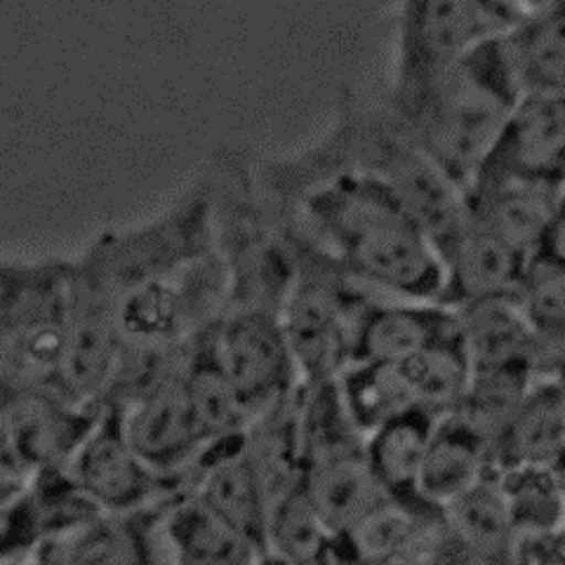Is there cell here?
I'll list each match as a JSON object with an SVG mask.
<instances>
[{
  "instance_id": "cell-1",
  "label": "cell",
  "mask_w": 565,
  "mask_h": 565,
  "mask_svg": "<svg viewBox=\"0 0 565 565\" xmlns=\"http://www.w3.org/2000/svg\"><path fill=\"white\" fill-rule=\"evenodd\" d=\"M290 232L382 295L438 299L440 259L429 234L392 193L347 168L292 156L257 166Z\"/></svg>"
},
{
  "instance_id": "cell-2",
  "label": "cell",
  "mask_w": 565,
  "mask_h": 565,
  "mask_svg": "<svg viewBox=\"0 0 565 565\" xmlns=\"http://www.w3.org/2000/svg\"><path fill=\"white\" fill-rule=\"evenodd\" d=\"M521 95L498 35L427 78L388 87L384 102L415 145L465 191Z\"/></svg>"
},
{
  "instance_id": "cell-3",
  "label": "cell",
  "mask_w": 565,
  "mask_h": 565,
  "mask_svg": "<svg viewBox=\"0 0 565 565\" xmlns=\"http://www.w3.org/2000/svg\"><path fill=\"white\" fill-rule=\"evenodd\" d=\"M292 158L307 168H347L373 180L436 247L465 220V191L415 145L384 99L349 93L330 130Z\"/></svg>"
},
{
  "instance_id": "cell-4",
  "label": "cell",
  "mask_w": 565,
  "mask_h": 565,
  "mask_svg": "<svg viewBox=\"0 0 565 565\" xmlns=\"http://www.w3.org/2000/svg\"><path fill=\"white\" fill-rule=\"evenodd\" d=\"M212 245L224 264L226 307L282 309L297 274V245L250 158L224 151L203 174Z\"/></svg>"
},
{
  "instance_id": "cell-5",
  "label": "cell",
  "mask_w": 565,
  "mask_h": 565,
  "mask_svg": "<svg viewBox=\"0 0 565 565\" xmlns=\"http://www.w3.org/2000/svg\"><path fill=\"white\" fill-rule=\"evenodd\" d=\"M292 238L297 245V274L282 302L280 321L288 334L299 380H334L353 361L361 316L370 299L380 292L347 274L295 234Z\"/></svg>"
},
{
  "instance_id": "cell-6",
  "label": "cell",
  "mask_w": 565,
  "mask_h": 565,
  "mask_svg": "<svg viewBox=\"0 0 565 565\" xmlns=\"http://www.w3.org/2000/svg\"><path fill=\"white\" fill-rule=\"evenodd\" d=\"M71 302V259L0 257V377L57 388Z\"/></svg>"
},
{
  "instance_id": "cell-7",
  "label": "cell",
  "mask_w": 565,
  "mask_h": 565,
  "mask_svg": "<svg viewBox=\"0 0 565 565\" xmlns=\"http://www.w3.org/2000/svg\"><path fill=\"white\" fill-rule=\"evenodd\" d=\"M226 299V271L212 245L199 257L116 297L122 349H180L217 321Z\"/></svg>"
},
{
  "instance_id": "cell-8",
  "label": "cell",
  "mask_w": 565,
  "mask_h": 565,
  "mask_svg": "<svg viewBox=\"0 0 565 565\" xmlns=\"http://www.w3.org/2000/svg\"><path fill=\"white\" fill-rule=\"evenodd\" d=\"M210 247V196L201 177L163 215L122 232L104 234L78 259L116 299L139 282L199 257Z\"/></svg>"
},
{
  "instance_id": "cell-9",
  "label": "cell",
  "mask_w": 565,
  "mask_h": 565,
  "mask_svg": "<svg viewBox=\"0 0 565 565\" xmlns=\"http://www.w3.org/2000/svg\"><path fill=\"white\" fill-rule=\"evenodd\" d=\"M210 344L250 419L302 382L278 311L226 307L210 326Z\"/></svg>"
},
{
  "instance_id": "cell-10",
  "label": "cell",
  "mask_w": 565,
  "mask_h": 565,
  "mask_svg": "<svg viewBox=\"0 0 565 565\" xmlns=\"http://www.w3.org/2000/svg\"><path fill=\"white\" fill-rule=\"evenodd\" d=\"M184 356L166 375L139 388L130 398L114 403L118 405L137 452L156 473H161L177 488L186 486L193 465L212 440H217L205 429L196 403L189 394Z\"/></svg>"
},
{
  "instance_id": "cell-11",
  "label": "cell",
  "mask_w": 565,
  "mask_h": 565,
  "mask_svg": "<svg viewBox=\"0 0 565 565\" xmlns=\"http://www.w3.org/2000/svg\"><path fill=\"white\" fill-rule=\"evenodd\" d=\"M507 29L486 0H401L394 81L388 87L427 78Z\"/></svg>"
},
{
  "instance_id": "cell-12",
  "label": "cell",
  "mask_w": 565,
  "mask_h": 565,
  "mask_svg": "<svg viewBox=\"0 0 565 565\" xmlns=\"http://www.w3.org/2000/svg\"><path fill=\"white\" fill-rule=\"evenodd\" d=\"M122 356L116 299L81 259H71L68 326L57 388L90 408H99Z\"/></svg>"
},
{
  "instance_id": "cell-13",
  "label": "cell",
  "mask_w": 565,
  "mask_h": 565,
  "mask_svg": "<svg viewBox=\"0 0 565 565\" xmlns=\"http://www.w3.org/2000/svg\"><path fill=\"white\" fill-rule=\"evenodd\" d=\"M66 469L90 502L109 514H130L177 490L137 452L114 403L99 405L90 431L81 440Z\"/></svg>"
},
{
  "instance_id": "cell-14",
  "label": "cell",
  "mask_w": 565,
  "mask_h": 565,
  "mask_svg": "<svg viewBox=\"0 0 565 565\" xmlns=\"http://www.w3.org/2000/svg\"><path fill=\"white\" fill-rule=\"evenodd\" d=\"M0 411L8 424L12 455L29 476L66 467L99 408L68 398L50 384L0 377Z\"/></svg>"
},
{
  "instance_id": "cell-15",
  "label": "cell",
  "mask_w": 565,
  "mask_h": 565,
  "mask_svg": "<svg viewBox=\"0 0 565 565\" xmlns=\"http://www.w3.org/2000/svg\"><path fill=\"white\" fill-rule=\"evenodd\" d=\"M473 180L565 191V95L523 93Z\"/></svg>"
},
{
  "instance_id": "cell-16",
  "label": "cell",
  "mask_w": 565,
  "mask_h": 565,
  "mask_svg": "<svg viewBox=\"0 0 565 565\" xmlns=\"http://www.w3.org/2000/svg\"><path fill=\"white\" fill-rule=\"evenodd\" d=\"M147 563H255L259 552L199 494L177 488L139 509Z\"/></svg>"
},
{
  "instance_id": "cell-17",
  "label": "cell",
  "mask_w": 565,
  "mask_h": 565,
  "mask_svg": "<svg viewBox=\"0 0 565 565\" xmlns=\"http://www.w3.org/2000/svg\"><path fill=\"white\" fill-rule=\"evenodd\" d=\"M452 563L444 507L424 498L382 502L349 533L338 535L334 563Z\"/></svg>"
},
{
  "instance_id": "cell-18",
  "label": "cell",
  "mask_w": 565,
  "mask_h": 565,
  "mask_svg": "<svg viewBox=\"0 0 565 565\" xmlns=\"http://www.w3.org/2000/svg\"><path fill=\"white\" fill-rule=\"evenodd\" d=\"M99 511L66 467L33 471L0 511V561H35L47 542Z\"/></svg>"
},
{
  "instance_id": "cell-19",
  "label": "cell",
  "mask_w": 565,
  "mask_h": 565,
  "mask_svg": "<svg viewBox=\"0 0 565 565\" xmlns=\"http://www.w3.org/2000/svg\"><path fill=\"white\" fill-rule=\"evenodd\" d=\"M436 250L440 259L438 302L452 309L483 299H516L533 259L467 215Z\"/></svg>"
},
{
  "instance_id": "cell-20",
  "label": "cell",
  "mask_w": 565,
  "mask_h": 565,
  "mask_svg": "<svg viewBox=\"0 0 565 565\" xmlns=\"http://www.w3.org/2000/svg\"><path fill=\"white\" fill-rule=\"evenodd\" d=\"M184 488L250 542L264 561L269 498L245 450L243 431L212 440L189 471Z\"/></svg>"
},
{
  "instance_id": "cell-21",
  "label": "cell",
  "mask_w": 565,
  "mask_h": 565,
  "mask_svg": "<svg viewBox=\"0 0 565 565\" xmlns=\"http://www.w3.org/2000/svg\"><path fill=\"white\" fill-rule=\"evenodd\" d=\"M457 313L438 299L375 295L356 332L353 359L401 363L417 351L457 338Z\"/></svg>"
},
{
  "instance_id": "cell-22",
  "label": "cell",
  "mask_w": 565,
  "mask_h": 565,
  "mask_svg": "<svg viewBox=\"0 0 565 565\" xmlns=\"http://www.w3.org/2000/svg\"><path fill=\"white\" fill-rule=\"evenodd\" d=\"M565 446V373H542L492 444V465H556Z\"/></svg>"
},
{
  "instance_id": "cell-23",
  "label": "cell",
  "mask_w": 565,
  "mask_h": 565,
  "mask_svg": "<svg viewBox=\"0 0 565 565\" xmlns=\"http://www.w3.org/2000/svg\"><path fill=\"white\" fill-rule=\"evenodd\" d=\"M452 563H511L516 530L494 467L444 507Z\"/></svg>"
},
{
  "instance_id": "cell-24",
  "label": "cell",
  "mask_w": 565,
  "mask_h": 565,
  "mask_svg": "<svg viewBox=\"0 0 565 565\" xmlns=\"http://www.w3.org/2000/svg\"><path fill=\"white\" fill-rule=\"evenodd\" d=\"M305 490L334 535L349 533L388 500L365 462V440L311 459L305 467Z\"/></svg>"
},
{
  "instance_id": "cell-25",
  "label": "cell",
  "mask_w": 565,
  "mask_h": 565,
  "mask_svg": "<svg viewBox=\"0 0 565 565\" xmlns=\"http://www.w3.org/2000/svg\"><path fill=\"white\" fill-rule=\"evenodd\" d=\"M561 191L509 180H473L465 186V215L535 257Z\"/></svg>"
},
{
  "instance_id": "cell-26",
  "label": "cell",
  "mask_w": 565,
  "mask_h": 565,
  "mask_svg": "<svg viewBox=\"0 0 565 565\" xmlns=\"http://www.w3.org/2000/svg\"><path fill=\"white\" fill-rule=\"evenodd\" d=\"M457 330L471 367L530 365L546 373L537 334L516 299H483L455 307Z\"/></svg>"
},
{
  "instance_id": "cell-27",
  "label": "cell",
  "mask_w": 565,
  "mask_h": 565,
  "mask_svg": "<svg viewBox=\"0 0 565 565\" xmlns=\"http://www.w3.org/2000/svg\"><path fill=\"white\" fill-rule=\"evenodd\" d=\"M488 438L462 415L436 417L419 473V494L446 507L492 469Z\"/></svg>"
},
{
  "instance_id": "cell-28",
  "label": "cell",
  "mask_w": 565,
  "mask_h": 565,
  "mask_svg": "<svg viewBox=\"0 0 565 565\" xmlns=\"http://www.w3.org/2000/svg\"><path fill=\"white\" fill-rule=\"evenodd\" d=\"M502 41L523 93L565 95V0L523 12Z\"/></svg>"
},
{
  "instance_id": "cell-29",
  "label": "cell",
  "mask_w": 565,
  "mask_h": 565,
  "mask_svg": "<svg viewBox=\"0 0 565 565\" xmlns=\"http://www.w3.org/2000/svg\"><path fill=\"white\" fill-rule=\"evenodd\" d=\"M299 384L295 392L257 413L243 431L245 450L250 455L269 504L305 481Z\"/></svg>"
},
{
  "instance_id": "cell-30",
  "label": "cell",
  "mask_w": 565,
  "mask_h": 565,
  "mask_svg": "<svg viewBox=\"0 0 565 565\" xmlns=\"http://www.w3.org/2000/svg\"><path fill=\"white\" fill-rule=\"evenodd\" d=\"M434 422V415L411 408L365 436V462L388 498H422L419 473Z\"/></svg>"
},
{
  "instance_id": "cell-31",
  "label": "cell",
  "mask_w": 565,
  "mask_h": 565,
  "mask_svg": "<svg viewBox=\"0 0 565 565\" xmlns=\"http://www.w3.org/2000/svg\"><path fill=\"white\" fill-rule=\"evenodd\" d=\"M338 535L318 514L305 481L269 504L264 530V561L334 563Z\"/></svg>"
},
{
  "instance_id": "cell-32",
  "label": "cell",
  "mask_w": 565,
  "mask_h": 565,
  "mask_svg": "<svg viewBox=\"0 0 565 565\" xmlns=\"http://www.w3.org/2000/svg\"><path fill=\"white\" fill-rule=\"evenodd\" d=\"M41 563H147L139 509L130 514L99 511L62 537L47 542L35 556Z\"/></svg>"
},
{
  "instance_id": "cell-33",
  "label": "cell",
  "mask_w": 565,
  "mask_h": 565,
  "mask_svg": "<svg viewBox=\"0 0 565 565\" xmlns=\"http://www.w3.org/2000/svg\"><path fill=\"white\" fill-rule=\"evenodd\" d=\"M396 365L415 408L434 417L450 415L459 408L471 377V363L459 334L422 349Z\"/></svg>"
},
{
  "instance_id": "cell-34",
  "label": "cell",
  "mask_w": 565,
  "mask_h": 565,
  "mask_svg": "<svg viewBox=\"0 0 565 565\" xmlns=\"http://www.w3.org/2000/svg\"><path fill=\"white\" fill-rule=\"evenodd\" d=\"M334 386H338L344 411L363 436L392 417L415 408L396 363L353 359L334 377Z\"/></svg>"
},
{
  "instance_id": "cell-35",
  "label": "cell",
  "mask_w": 565,
  "mask_h": 565,
  "mask_svg": "<svg viewBox=\"0 0 565 565\" xmlns=\"http://www.w3.org/2000/svg\"><path fill=\"white\" fill-rule=\"evenodd\" d=\"M537 375L542 373L530 365L471 367L467 392L455 413L473 424L492 448Z\"/></svg>"
},
{
  "instance_id": "cell-36",
  "label": "cell",
  "mask_w": 565,
  "mask_h": 565,
  "mask_svg": "<svg viewBox=\"0 0 565 565\" xmlns=\"http://www.w3.org/2000/svg\"><path fill=\"white\" fill-rule=\"evenodd\" d=\"M516 302L537 334L546 373L565 367V267L533 257Z\"/></svg>"
},
{
  "instance_id": "cell-37",
  "label": "cell",
  "mask_w": 565,
  "mask_h": 565,
  "mask_svg": "<svg viewBox=\"0 0 565 565\" xmlns=\"http://www.w3.org/2000/svg\"><path fill=\"white\" fill-rule=\"evenodd\" d=\"M494 471L516 535L563 525L565 490L552 465H509Z\"/></svg>"
},
{
  "instance_id": "cell-38",
  "label": "cell",
  "mask_w": 565,
  "mask_h": 565,
  "mask_svg": "<svg viewBox=\"0 0 565 565\" xmlns=\"http://www.w3.org/2000/svg\"><path fill=\"white\" fill-rule=\"evenodd\" d=\"M535 257L565 267V191H561V196L556 199V205L552 210L550 222L544 226Z\"/></svg>"
},
{
  "instance_id": "cell-39",
  "label": "cell",
  "mask_w": 565,
  "mask_h": 565,
  "mask_svg": "<svg viewBox=\"0 0 565 565\" xmlns=\"http://www.w3.org/2000/svg\"><path fill=\"white\" fill-rule=\"evenodd\" d=\"M0 471H10V473H20L26 476L17 459L12 455V446H10V434H8V424L3 417V411H0Z\"/></svg>"
},
{
  "instance_id": "cell-40",
  "label": "cell",
  "mask_w": 565,
  "mask_h": 565,
  "mask_svg": "<svg viewBox=\"0 0 565 565\" xmlns=\"http://www.w3.org/2000/svg\"><path fill=\"white\" fill-rule=\"evenodd\" d=\"M486 3L500 14L509 26L525 12V0H486Z\"/></svg>"
},
{
  "instance_id": "cell-41",
  "label": "cell",
  "mask_w": 565,
  "mask_h": 565,
  "mask_svg": "<svg viewBox=\"0 0 565 565\" xmlns=\"http://www.w3.org/2000/svg\"><path fill=\"white\" fill-rule=\"evenodd\" d=\"M26 476L20 473H10V471H0V511L6 509V504L14 498V492L22 488Z\"/></svg>"
},
{
  "instance_id": "cell-42",
  "label": "cell",
  "mask_w": 565,
  "mask_h": 565,
  "mask_svg": "<svg viewBox=\"0 0 565 565\" xmlns=\"http://www.w3.org/2000/svg\"><path fill=\"white\" fill-rule=\"evenodd\" d=\"M546 3H552V0H525V12L533 8H540V6H546Z\"/></svg>"
},
{
  "instance_id": "cell-43",
  "label": "cell",
  "mask_w": 565,
  "mask_h": 565,
  "mask_svg": "<svg viewBox=\"0 0 565 565\" xmlns=\"http://www.w3.org/2000/svg\"><path fill=\"white\" fill-rule=\"evenodd\" d=\"M561 535H563V542H565V521H563V525H561Z\"/></svg>"
}]
</instances>
